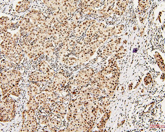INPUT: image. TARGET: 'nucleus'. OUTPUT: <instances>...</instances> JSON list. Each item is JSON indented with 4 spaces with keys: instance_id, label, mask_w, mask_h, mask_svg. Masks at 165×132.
Listing matches in <instances>:
<instances>
[{
    "instance_id": "obj_1",
    "label": "nucleus",
    "mask_w": 165,
    "mask_h": 132,
    "mask_svg": "<svg viewBox=\"0 0 165 132\" xmlns=\"http://www.w3.org/2000/svg\"><path fill=\"white\" fill-rule=\"evenodd\" d=\"M31 2L28 1H19L13 4V10L17 14L25 13L30 9Z\"/></svg>"
},
{
    "instance_id": "obj_2",
    "label": "nucleus",
    "mask_w": 165,
    "mask_h": 132,
    "mask_svg": "<svg viewBox=\"0 0 165 132\" xmlns=\"http://www.w3.org/2000/svg\"><path fill=\"white\" fill-rule=\"evenodd\" d=\"M28 80L33 83L46 82L45 77V74L42 73L38 70L31 72L28 76Z\"/></svg>"
},
{
    "instance_id": "obj_3",
    "label": "nucleus",
    "mask_w": 165,
    "mask_h": 132,
    "mask_svg": "<svg viewBox=\"0 0 165 132\" xmlns=\"http://www.w3.org/2000/svg\"><path fill=\"white\" fill-rule=\"evenodd\" d=\"M38 83H32L27 87V94L29 99L36 97L41 92V89L38 85Z\"/></svg>"
},
{
    "instance_id": "obj_4",
    "label": "nucleus",
    "mask_w": 165,
    "mask_h": 132,
    "mask_svg": "<svg viewBox=\"0 0 165 132\" xmlns=\"http://www.w3.org/2000/svg\"><path fill=\"white\" fill-rule=\"evenodd\" d=\"M37 70L44 74H47L51 69V66L47 60H41L37 66Z\"/></svg>"
},
{
    "instance_id": "obj_5",
    "label": "nucleus",
    "mask_w": 165,
    "mask_h": 132,
    "mask_svg": "<svg viewBox=\"0 0 165 132\" xmlns=\"http://www.w3.org/2000/svg\"><path fill=\"white\" fill-rule=\"evenodd\" d=\"M9 93H10V96H12L16 97H19L20 94H21V91H20V88H19V85L12 88L10 91L9 92Z\"/></svg>"
},
{
    "instance_id": "obj_6",
    "label": "nucleus",
    "mask_w": 165,
    "mask_h": 132,
    "mask_svg": "<svg viewBox=\"0 0 165 132\" xmlns=\"http://www.w3.org/2000/svg\"><path fill=\"white\" fill-rule=\"evenodd\" d=\"M13 63L7 60L6 59H2L1 60V68H3V69L10 68L13 67Z\"/></svg>"
},
{
    "instance_id": "obj_7",
    "label": "nucleus",
    "mask_w": 165,
    "mask_h": 132,
    "mask_svg": "<svg viewBox=\"0 0 165 132\" xmlns=\"http://www.w3.org/2000/svg\"><path fill=\"white\" fill-rule=\"evenodd\" d=\"M133 30H136V27L134 26V27H133Z\"/></svg>"
},
{
    "instance_id": "obj_8",
    "label": "nucleus",
    "mask_w": 165,
    "mask_h": 132,
    "mask_svg": "<svg viewBox=\"0 0 165 132\" xmlns=\"http://www.w3.org/2000/svg\"><path fill=\"white\" fill-rule=\"evenodd\" d=\"M123 43H125V44L126 43V41H124V42Z\"/></svg>"
}]
</instances>
